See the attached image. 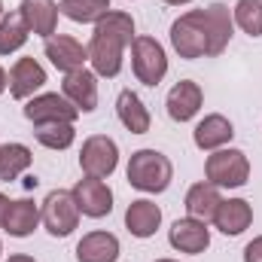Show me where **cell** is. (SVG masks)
<instances>
[{
    "label": "cell",
    "instance_id": "1",
    "mask_svg": "<svg viewBox=\"0 0 262 262\" xmlns=\"http://www.w3.org/2000/svg\"><path fill=\"white\" fill-rule=\"evenodd\" d=\"M134 18L122 9H110L107 15H101L95 21L92 40H89V64L95 70V76L113 79L122 73V58L125 49L134 43Z\"/></svg>",
    "mask_w": 262,
    "mask_h": 262
},
{
    "label": "cell",
    "instance_id": "2",
    "mask_svg": "<svg viewBox=\"0 0 262 262\" xmlns=\"http://www.w3.org/2000/svg\"><path fill=\"white\" fill-rule=\"evenodd\" d=\"M125 177L137 192H146V195H159L171 186L174 180V165L165 152L159 149H137L131 152L128 168H125Z\"/></svg>",
    "mask_w": 262,
    "mask_h": 262
},
{
    "label": "cell",
    "instance_id": "3",
    "mask_svg": "<svg viewBox=\"0 0 262 262\" xmlns=\"http://www.w3.org/2000/svg\"><path fill=\"white\" fill-rule=\"evenodd\" d=\"M204 180L220 189H241L250 180V159L244 149L223 146L213 149L204 162Z\"/></svg>",
    "mask_w": 262,
    "mask_h": 262
},
{
    "label": "cell",
    "instance_id": "4",
    "mask_svg": "<svg viewBox=\"0 0 262 262\" xmlns=\"http://www.w3.org/2000/svg\"><path fill=\"white\" fill-rule=\"evenodd\" d=\"M131 70L137 76V82L156 89L165 73H168V55H165V46L156 40V37H143L137 34L134 43H131Z\"/></svg>",
    "mask_w": 262,
    "mask_h": 262
},
{
    "label": "cell",
    "instance_id": "5",
    "mask_svg": "<svg viewBox=\"0 0 262 262\" xmlns=\"http://www.w3.org/2000/svg\"><path fill=\"white\" fill-rule=\"evenodd\" d=\"M79 216L82 213H79V207H76L70 189H52L46 195V201H43V207H40V223L46 226V232L52 238L73 235L76 226H79Z\"/></svg>",
    "mask_w": 262,
    "mask_h": 262
},
{
    "label": "cell",
    "instance_id": "6",
    "mask_svg": "<svg viewBox=\"0 0 262 262\" xmlns=\"http://www.w3.org/2000/svg\"><path fill=\"white\" fill-rule=\"evenodd\" d=\"M171 46L186 61H195V58L207 55V31H204L201 9H189L180 18H174V25H171Z\"/></svg>",
    "mask_w": 262,
    "mask_h": 262
},
{
    "label": "cell",
    "instance_id": "7",
    "mask_svg": "<svg viewBox=\"0 0 262 262\" xmlns=\"http://www.w3.org/2000/svg\"><path fill=\"white\" fill-rule=\"evenodd\" d=\"M79 168L85 177H98V180H107L116 168H119V146L113 137L107 134H92L82 140V149H79Z\"/></svg>",
    "mask_w": 262,
    "mask_h": 262
},
{
    "label": "cell",
    "instance_id": "8",
    "mask_svg": "<svg viewBox=\"0 0 262 262\" xmlns=\"http://www.w3.org/2000/svg\"><path fill=\"white\" fill-rule=\"evenodd\" d=\"M25 119L37 128V125H55V122H76L79 110L58 92H40L34 98L25 101Z\"/></svg>",
    "mask_w": 262,
    "mask_h": 262
},
{
    "label": "cell",
    "instance_id": "9",
    "mask_svg": "<svg viewBox=\"0 0 262 262\" xmlns=\"http://www.w3.org/2000/svg\"><path fill=\"white\" fill-rule=\"evenodd\" d=\"M70 192H73V201H76V207H79L82 216H89V220L110 216V210H113V189L107 186V180L82 177Z\"/></svg>",
    "mask_w": 262,
    "mask_h": 262
},
{
    "label": "cell",
    "instance_id": "10",
    "mask_svg": "<svg viewBox=\"0 0 262 262\" xmlns=\"http://www.w3.org/2000/svg\"><path fill=\"white\" fill-rule=\"evenodd\" d=\"M201 18H204V31H207V58H216L226 52V46L232 43V34H235L232 9L226 3H210L201 9Z\"/></svg>",
    "mask_w": 262,
    "mask_h": 262
},
{
    "label": "cell",
    "instance_id": "11",
    "mask_svg": "<svg viewBox=\"0 0 262 262\" xmlns=\"http://www.w3.org/2000/svg\"><path fill=\"white\" fill-rule=\"evenodd\" d=\"M168 244L177 250V253H204L210 247V229L204 220H195V216H183L177 220L171 229H168Z\"/></svg>",
    "mask_w": 262,
    "mask_h": 262
},
{
    "label": "cell",
    "instance_id": "12",
    "mask_svg": "<svg viewBox=\"0 0 262 262\" xmlns=\"http://www.w3.org/2000/svg\"><path fill=\"white\" fill-rule=\"evenodd\" d=\"M61 95H64L79 113H92L98 107V76H95V70L79 67V70L64 73Z\"/></svg>",
    "mask_w": 262,
    "mask_h": 262
},
{
    "label": "cell",
    "instance_id": "13",
    "mask_svg": "<svg viewBox=\"0 0 262 262\" xmlns=\"http://www.w3.org/2000/svg\"><path fill=\"white\" fill-rule=\"evenodd\" d=\"M46 85V67L37 58H18L9 67V95L15 101H28L34 98L40 89Z\"/></svg>",
    "mask_w": 262,
    "mask_h": 262
},
{
    "label": "cell",
    "instance_id": "14",
    "mask_svg": "<svg viewBox=\"0 0 262 262\" xmlns=\"http://www.w3.org/2000/svg\"><path fill=\"white\" fill-rule=\"evenodd\" d=\"M201 104H204V92H201V85H198L195 79H180V82L168 92V98H165L168 116H171L174 122H189V119H195L198 110H201Z\"/></svg>",
    "mask_w": 262,
    "mask_h": 262
},
{
    "label": "cell",
    "instance_id": "15",
    "mask_svg": "<svg viewBox=\"0 0 262 262\" xmlns=\"http://www.w3.org/2000/svg\"><path fill=\"white\" fill-rule=\"evenodd\" d=\"M43 52H46V58L58 67L61 73L79 70V67H85V61H89V49H85L76 37H67V34L49 37L46 46H43Z\"/></svg>",
    "mask_w": 262,
    "mask_h": 262
},
{
    "label": "cell",
    "instance_id": "16",
    "mask_svg": "<svg viewBox=\"0 0 262 262\" xmlns=\"http://www.w3.org/2000/svg\"><path fill=\"white\" fill-rule=\"evenodd\" d=\"M18 12H21V18H25V25H28L31 34H37L43 40L55 37V31H58V12H61L55 0H21Z\"/></svg>",
    "mask_w": 262,
    "mask_h": 262
},
{
    "label": "cell",
    "instance_id": "17",
    "mask_svg": "<svg viewBox=\"0 0 262 262\" xmlns=\"http://www.w3.org/2000/svg\"><path fill=\"white\" fill-rule=\"evenodd\" d=\"M210 223H213L223 235L235 238V235H241V232L250 229V223H253V207H250V201H244V198H223Z\"/></svg>",
    "mask_w": 262,
    "mask_h": 262
},
{
    "label": "cell",
    "instance_id": "18",
    "mask_svg": "<svg viewBox=\"0 0 262 262\" xmlns=\"http://www.w3.org/2000/svg\"><path fill=\"white\" fill-rule=\"evenodd\" d=\"M235 137V125L223 116V113H207L192 131V143H195L201 152H213V149H223L226 143H232Z\"/></svg>",
    "mask_w": 262,
    "mask_h": 262
},
{
    "label": "cell",
    "instance_id": "19",
    "mask_svg": "<svg viewBox=\"0 0 262 262\" xmlns=\"http://www.w3.org/2000/svg\"><path fill=\"white\" fill-rule=\"evenodd\" d=\"M37 226H40V207L31 198L9 201V207L3 213V223H0V229L9 238H28V235H34Z\"/></svg>",
    "mask_w": 262,
    "mask_h": 262
},
{
    "label": "cell",
    "instance_id": "20",
    "mask_svg": "<svg viewBox=\"0 0 262 262\" xmlns=\"http://www.w3.org/2000/svg\"><path fill=\"white\" fill-rule=\"evenodd\" d=\"M119 259V238L113 232H89L76 244V262H116Z\"/></svg>",
    "mask_w": 262,
    "mask_h": 262
},
{
    "label": "cell",
    "instance_id": "21",
    "mask_svg": "<svg viewBox=\"0 0 262 262\" xmlns=\"http://www.w3.org/2000/svg\"><path fill=\"white\" fill-rule=\"evenodd\" d=\"M162 226V207L149 198H137L131 201L125 210V229L134 238H152L156 229Z\"/></svg>",
    "mask_w": 262,
    "mask_h": 262
},
{
    "label": "cell",
    "instance_id": "22",
    "mask_svg": "<svg viewBox=\"0 0 262 262\" xmlns=\"http://www.w3.org/2000/svg\"><path fill=\"white\" fill-rule=\"evenodd\" d=\"M116 116H119V122L125 125V131H131V134H146L149 125H152L146 104H143L140 95L131 92V89H122V92H119V98H116Z\"/></svg>",
    "mask_w": 262,
    "mask_h": 262
},
{
    "label": "cell",
    "instance_id": "23",
    "mask_svg": "<svg viewBox=\"0 0 262 262\" xmlns=\"http://www.w3.org/2000/svg\"><path fill=\"white\" fill-rule=\"evenodd\" d=\"M220 186H213V183H207V180H201L195 186H189V192H186V201H183V207H186V216H195V220H213V213H216V207H220Z\"/></svg>",
    "mask_w": 262,
    "mask_h": 262
},
{
    "label": "cell",
    "instance_id": "24",
    "mask_svg": "<svg viewBox=\"0 0 262 262\" xmlns=\"http://www.w3.org/2000/svg\"><path fill=\"white\" fill-rule=\"evenodd\" d=\"M34 162V152L25 143H0V183L18 180Z\"/></svg>",
    "mask_w": 262,
    "mask_h": 262
},
{
    "label": "cell",
    "instance_id": "25",
    "mask_svg": "<svg viewBox=\"0 0 262 262\" xmlns=\"http://www.w3.org/2000/svg\"><path fill=\"white\" fill-rule=\"evenodd\" d=\"M28 37H31V31H28V25H25V18H21L18 9L15 12H6L0 18V55L18 52L28 43Z\"/></svg>",
    "mask_w": 262,
    "mask_h": 262
},
{
    "label": "cell",
    "instance_id": "26",
    "mask_svg": "<svg viewBox=\"0 0 262 262\" xmlns=\"http://www.w3.org/2000/svg\"><path fill=\"white\" fill-rule=\"evenodd\" d=\"M58 9H61V15H67L76 25H95L113 6H110V0H61Z\"/></svg>",
    "mask_w": 262,
    "mask_h": 262
},
{
    "label": "cell",
    "instance_id": "27",
    "mask_svg": "<svg viewBox=\"0 0 262 262\" xmlns=\"http://www.w3.org/2000/svg\"><path fill=\"white\" fill-rule=\"evenodd\" d=\"M232 18L247 37H262V0H238L232 6Z\"/></svg>",
    "mask_w": 262,
    "mask_h": 262
},
{
    "label": "cell",
    "instance_id": "28",
    "mask_svg": "<svg viewBox=\"0 0 262 262\" xmlns=\"http://www.w3.org/2000/svg\"><path fill=\"white\" fill-rule=\"evenodd\" d=\"M37 143H43L46 149H67L76 140V128L73 122H55V125H37L34 128Z\"/></svg>",
    "mask_w": 262,
    "mask_h": 262
},
{
    "label": "cell",
    "instance_id": "29",
    "mask_svg": "<svg viewBox=\"0 0 262 262\" xmlns=\"http://www.w3.org/2000/svg\"><path fill=\"white\" fill-rule=\"evenodd\" d=\"M244 262H262V235H256V238L244 247Z\"/></svg>",
    "mask_w": 262,
    "mask_h": 262
},
{
    "label": "cell",
    "instance_id": "30",
    "mask_svg": "<svg viewBox=\"0 0 262 262\" xmlns=\"http://www.w3.org/2000/svg\"><path fill=\"white\" fill-rule=\"evenodd\" d=\"M6 262H37V259H34V256H28V253H12Z\"/></svg>",
    "mask_w": 262,
    "mask_h": 262
},
{
    "label": "cell",
    "instance_id": "31",
    "mask_svg": "<svg viewBox=\"0 0 262 262\" xmlns=\"http://www.w3.org/2000/svg\"><path fill=\"white\" fill-rule=\"evenodd\" d=\"M6 89H9V73H6V70L0 67V95H3Z\"/></svg>",
    "mask_w": 262,
    "mask_h": 262
},
{
    "label": "cell",
    "instance_id": "32",
    "mask_svg": "<svg viewBox=\"0 0 262 262\" xmlns=\"http://www.w3.org/2000/svg\"><path fill=\"white\" fill-rule=\"evenodd\" d=\"M6 207H9V198L0 192V223H3V213H6Z\"/></svg>",
    "mask_w": 262,
    "mask_h": 262
},
{
    "label": "cell",
    "instance_id": "33",
    "mask_svg": "<svg viewBox=\"0 0 262 262\" xmlns=\"http://www.w3.org/2000/svg\"><path fill=\"white\" fill-rule=\"evenodd\" d=\"M162 3H168V6H186V3H192V0H162Z\"/></svg>",
    "mask_w": 262,
    "mask_h": 262
},
{
    "label": "cell",
    "instance_id": "34",
    "mask_svg": "<svg viewBox=\"0 0 262 262\" xmlns=\"http://www.w3.org/2000/svg\"><path fill=\"white\" fill-rule=\"evenodd\" d=\"M3 15H6V12H3V0H0V18H3Z\"/></svg>",
    "mask_w": 262,
    "mask_h": 262
},
{
    "label": "cell",
    "instance_id": "35",
    "mask_svg": "<svg viewBox=\"0 0 262 262\" xmlns=\"http://www.w3.org/2000/svg\"><path fill=\"white\" fill-rule=\"evenodd\" d=\"M156 262H177V259H156Z\"/></svg>",
    "mask_w": 262,
    "mask_h": 262
},
{
    "label": "cell",
    "instance_id": "36",
    "mask_svg": "<svg viewBox=\"0 0 262 262\" xmlns=\"http://www.w3.org/2000/svg\"><path fill=\"white\" fill-rule=\"evenodd\" d=\"M0 253H3V244H0Z\"/></svg>",
    "mask_w": 262,
    "mask_h": 262
}]
</instances>
